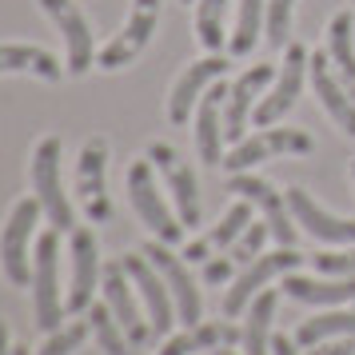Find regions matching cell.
I'll use <instances>...</instances> for the list:
<instances>
[{"instance_id": "cell-6", "label": "cell", "mask_w": 355, "mask_h": 355, "mask_svg": "<svg viewBox=\"0 0 355 355\" xmlns=\"http://www.w3.org/2000/svg\"><path fill=\"white\" fill-rule=\"evenodd\" d=\"M227 192L240 196V200H252V208L272 227V240H279V248H295L300 227H295V216L288 208V192H275V184H268L263 176H252V172H232Z\"/></svg>"}, {"instance_id": "cell-34", "label": "cell", "mask_w": 355, "mask_h": 355, "mask_svg": "<svg viewBox=\"0 0 355 355\" xmlns=\"http://www.w3.org/2000/svg\"><path fill=\"white\" fill-rule=\"evenodd\" d=\"M315 272L323 275H355V243L339 248V252H320L315 256Z\"/></svg>"}, {"instance_id": "cell-10", "label": "cell", "mask_w": 355, "mask_h": 355, "mask_svg": "<svg viewBox=\"0 0 355 355\" xmlns=\"http://www.w3.org/2000/svg\"><path fill=\"white\" fill-rule=\"evenodd\" d=\"M120 263H124L128 279L136 284V291H140V304H144V311H148L152 336L168 339V331H172V323H176L180 315H176V300H172V291H168V284H164V275L156 272V263H152L144 252L120 256Z\"/></svg>"}, {"instance_id": "cell-27", "label": "cell", "mask_w": 355, "mask_h": 355, "mask_svg": "<svg viewBox=\"0 0 355 355\" xmlns=\"http://www.w3.org/2000/svg\"><path fill=\"white\" fill-rule=\"evenodd\" d=\"M263 17H268V0H240L236 4V28L227 36V52L232 56H252L263 33Z\"/></svg>"}, {"instance_id": "cell-2", "label": "cell", "mask_w": 355, "mask_h": 355, "mask_svg": "<svg viewBox=\"0 0 355 355\" xmlns=\"http://www.w3.org/2000/svg\"><path fill=\"white\" fill-rule=\"evenodd\" d=\"M60 156H64L60 136H44V140L33 148L28 180H33V196L40 200V208H44V216H49V224L56 227V232H76V211H72V200H68V192H64Z\"/></svg>"}, {"instance_id": "cell-33", "label": "cell", "mask_w": 355, "mask_h": 355, "mask_svg": "<svg viewBox=\"0 0 355 355\" xmlns=\"http://www.w3.org/2000/svg\"><path fill=\"white\" fill-rule=\"evenodd\" d=\"M268 236H272V227H268V224H256V220H252V224H248V232H243V236L232 243L227 252H232V259H236V263H252L256 256H263L259 248H263V240H268Z\"/></svg>"}, {"instance_id": "cell-13", "label": "cell", "mask_w": 355, "mask_h": 355, "mask_svg": "<svg viewBox=\"0 0 355 355\" xmlns=\"http://www.w3.org/2000/svg\"><path fill=\"white\" fill-rule=\"evenodd\" d=\"M100 288H104V304L112 307V315L120 320V327L128 331V339H132V343H140V347H148L156 336H152L148 311H144V304H140V291H136V284L128 279V272H124V263H120V259L104 268Z\"/></svg>"}, {"instance_id": "cell-31", "label": "cell", "mask_w": 355, "mask_h": 355, "mask_svg": "<svg viewBox=\"0 0 355 355\" xmlns=\"http://www.w3.org/2000/svg\"><path fill=\"white\" fill-rule=\"evenodd\" d=\"M291 12H295V0H268V17H263V33L272 49H284L291 36Z\"/></svg>"}, {"instance_id": "cell-30", "label": "cell", "mask_w": 355, "mask_h": 355, "mask_svg": "<svg viewBox=\"0 0 355 355\" xmlns=\"http://www.w3.org/2000/svg\"><path fill=\"white\" fill-rule=\"evenodd\" d=\"M248 224H252V200H236V204L224 211V220L208 232V243L216 252H227V248L248 232Z\"/></svg>"}, {"instance_id": "cell-17", "label": "cell", "mask_w": 355, "mask_h": 355, "mask_svg": "<svg viewBox=\"0 0 355 355\" xmlns=\"http://www.w3.org/2000/svg\"><path fill=\"white\" fill-rule=\"evenodd\" d=\"M288 208H291V216H295V224L304 227L311 240L327 243V248H352L355 243V220L327 211L323 204H315L311 192H304V188H288Z\"/></svg>"}, {"instance_id": "cell-12", "label": "cell", "mask_w": 355, "mask_h": 355, "mask_svg": "<svg viewBox=\"0 0 355 355\" xmlns=\"http://www.w3.org/2000/svg\"><path fill=\"white\" fill-rule=\"evenodd\" d=\"M300 263H304V256H300L295 248H279V252H272V256H256L252 263H243V272L236 275L232 288L224 291V315L232 320V315L248 311V304L263 291V284H272V279H279V275L295 272Z\"/></svg>"}, {"instance_id": "cell-1", "label": "cell", "mask_w": 355, "mask_h": 355, "mask_svg": "<svg viewBox=\"0 0 355 355\" xmlns=\"http://www.w3.org/2000/svg\"><path fill=\"white\" fill-rule=\"evenodd\" d=\"M128 200L136 216H140V224L164 243H180L184 240V220H180V211L172 208V200H168V188H164L160 180H156V164L148 160H132L128 168Z\"/></svg>"}, {"instance_id": "cell-19", "label": "cell", "mask_w": 355, "mask_h": 355, "mask_svg": "<svg viewBox=\"0 0 355 355\" xmlns=\"http://www.w3.org/2000/svg\"><path fill=\"white\" fill-rule=\"evenodd\" d=\"M227 72V60L224 56H204V60H192V64L184 68L176 76V84H172V96H168V120L172 124H188V116L196 112V104L204 100V92H208L216 80H224Z\"/></svg>"}, {"instance_id": "cell-26", "label": "cell", "mask_w": 355, "mask_h": 355, "mask_svg": "<svg viewBox=\"0 0 355 355\" xmlns=\"http://www.w3.org/2000/svg\"><path fill=\"white\" fill-rule=\"evenodd\" d=\"M84 315H88V327H92V336H96L104 355H148V352H140V343L128 339V331L120 327V320L112 315L108 304H92Z\"/></svg>"}, {"instance_id": "cell-25", "label": "cell", "mask_w": 355, "mask_h": 355, "mask_svg": "<svg viewBox=\"0 0 355 355\" xmlns=\"http://www.w3.org/2000/svg\"><path fill=\"white\" fill-rule=\"evenodd\" d=\"M327 60L339 72L343 88L355 96V20L352 12H336L327 24Z\"/></svg>"}, {"instance_id": "cell-40", "label": "cell", "mask_w": 355, "mask_h": 355, "mask_svg": "<svg viewBox=\"0 0 355 355\" xmlns=\"http://www.w3.org/2000/svg\"><path fill=\"white\" fill-rule=\"evenodd\" d=\"M12 355H33V352H28V343H17V347H12Z\"/></svg>"}, {"instance_id": "cell-43", "label": "cell", "mask_w": 355, "mask_h": 355, "mask_svg": "<svg viewBox=\"0 0 355 355\" xmlns=\"http://www.w3.org/2000/svg\"><path fill=\"white\" fill-rule=\"evenodd\" d=\"M184 4H188V0H184Z\"/></svg>"}, {"instance_id": "cell-18", "label": "cell", "mask_w": 355, "mask_h": 355, "mask_svg": "<svg viewBox=\"0 0 355 355\" xmlns=\"http://www.w3.org/2000/svg\"><path fill=\"white\" fill-rule=\"evenodd\" d=\"M275 80V68L272 64H252L240 80L227 88L224 100V132H227V144H240L248 136V124H252V112L256 104L263 100V88Z\"/></svg>"}, {"instance_id": "cell-16", "label": "cell", "mask_w": 355, "mask_h": 355, "mask_svg": "<svg viewBox=\"0 0 355 355\" xmlns=\"http://www.w3.org/2000/svg\"><path fill=\"white\" fill-rule=\"evenodd\" d=\"M68 252H72V284H68V311H88L92 307V291L104 279L100 268V240L92 227H76L68 232Z\"/></svg>"}, {"instance_id": "cell-8", "label": "cell", "mask_w": 355, "mask_h": 355, "mask_svg": "<svg viewBox=\"0 0 355 355\" xmlns=\"http://www.w3.org/2000/svg\"><path fill=\"white\" fill-rule=\"evenodd\" d=\"M76 196L84 204V216L92 224H108L112 216V196H108V140L92 136L80 144L76 160Z\"/></svg>"}, {"instance_id": "cell-21", "label": "cell", "mask_w": 355, "mask_h": 355, "mask_svg": "<svg viewBox=\"0 0 355 355\" xmlns=\"http://www.w3.org/2000/svg\"><path fill=\"white\" fill-rule=\"evenodd\" d=\"M224 100L227 88H208L204 100L196 104V152L204 164H224V144H227V132H224Z\"/></svg>"}, {"instance_id": "cell-9", "label": "cell", "mask_w": 355, "mask_h": 355, "mask_svg": "<svg viewBox=\"0 0 355 355\" xmlns=\"http://www.w3.org/2000/svg\"><path fill=\"white\" fill-rule=\"evenodd\" d=\"M144 156L156 164V172H160L164 188L172 196V204H176L184 227H188V232L200 227V184H196V172L188 168V160H184L172 144H164V140H152Z\"/></svg>"}, {"instance_id": "cell-41", "label": "cell", "mask_w": 355, "mask_h": 355, "mask_svg": "<svg viewBox=\"0 0 355 355\" xmlns=\"http://www.w3.org/2000/svg\"><path fill=\"white\" fill-rule=\"evenodd\" d=\"M216 355H236V347H220V352H216Z\"/></svg>"}, {"instance_id": "cell-29", "label": "cell", "mask_w": 355, "mask_h": 355, "mask_svg": "<svg viewBox=\"0 0 355 355\" xmlns=\"http://www.w3.org/2000/svg\"><path fill=\"white\" fill-rule=\"evenodd\" d=\"M227 8H232V0H196V33H200V44H204L208 52L224 49Z\"/></svg>"}, {"instance_id": "cell-4", "label": "cell", "mask_w": 355, "mask_h": 355, "mask_svg": "<svg viewBox=\"0 0 355 355\" xmlns=\"http://www.w3.org/2000/svg\"><path fill=\"white\" fill-rule=\"evenodd\" d=\"M40 200L36 196H24L12 204L8 211V224L0 232V268L8 275V284H17V288H28L33 284V256H28V243L36 236V224H40Z\"/></svg>"}, {"instance_id": "cell-11", "label": "cell", "mask_w": 355, "mask_h": 355, "mask_svg": "<svg viewBox=\"0 0 355 355\" xmlns=\"http://www.w3.org/2000/svg\"><path fill=\"white\" fill-rule=\"evenodd\" d=\"M307 60H311V56H307L304 44H288V49H284V68L275 72L272 92H263V100H259L256 112H252V124H256V128H272L275 120H284V116L295 108V100L304 92V76L311 72Z\"/></svg>"}, {"instance_id": "cell-3", "label": "cell", "mask_w": 355, "mask_h": 355, "mask_svg": "<svg viewBox=\"0 0 355 355\" xmlns=\"http://www.w3.org/2000/svg\"><path fill=\"white\" fill-rule=\"evenodd\" d=\"M33 307H36V323L44 331L64 327V311L68 300H60V232L52 227L44 236H36L33 248Z\"/></svg>"}, {"instance_id": "cell-42", "label": "cell", "mask_w": 355, "mask_h": 355, "mask_svg": "<svg viewBox=\"0 0 355 355\" xmlns=\"http://www.w3.org/2000/svg\"><path fill=\"white\" fill-rule=\"evenodd\" d=\"M352 184H355V160H352Z\"/></svg>"}, {"instance_id": "cell-7", "label": "cell", "mask_w": 355, "mask_h": 355, "mask_svg": "<svg viewBox=\"0 0 355 355\" xmlns=\"http://www.w3.org/2000/svg\"><path fill=\"white\" fill-rule=\"evenodd\" d=\"M144 256L156 263V272L164 275V284L172 291V300H176V315L184 327H196V323H204V300H200V288H196L192 272H188V259L176 256L172 252V243L164 240H152L144 243Z\"/></svg>"}, {"instance_id": "cell-37", "label": "cell", "mask_w": 355, "mask_h": 355, "mask_svg": "<svg viewBox=\"0 0 355 355\" xmlns=\"http://www.w3.org/2000/svg\"><path fill=\"white\" fill-rule=\"evenodd\" d=\"M211 252H216V248H211V243H208V236H204V240H192L188 248H184V252H180V256L188 259V263H208V259H211Z\"/></svg>"}, {"instance_id": "cell-14", "label": "cell", "mask_w": 355, "mask_h": 355, "mask_svg": "<svg viewBox=\"0 0 355 355\" xmlns=\"http://www.w3.org/2000/svg\"><path fill=\"white\" fill-rule=\"evenodd\" d=\"M156 20H160V0H136V4H132V17L124 20V28L100 49L96 64L104 68V72H116V68L132 64V60L148 49V40L156 33Z\"/></svg>"}, {"instance_id": "cell-38", "label": "cell", "mask_w": 355, "mask_h": 355, "mask_svg": "<svg viewBox=\"0 0 355 355\" xmlns=\"http://www.w3.org/2000/svg\"><path fill=\"white\" fill-rule=\"evenodd\" d=\"M272 355H300V347L291 336H272Z\"/></svg>"}, {"instance_id": "cell-24", "label": "cell", "mask_w": 355, "mask_h": 355, "mask_svg": "<svg viewBox=\"0 0 355 355\" xmlns=\"http://www.w3.org/2000/svg\"><path fill=\"white\" fill-rule=\"evenodd\" d=\"M272 320H275V291H259L243 311L240 352L243 355H272Z\"/></svg>"}, {"instance_id": "cell-22", "label": "cell", "mask_w": 355, "mask_h": 355, "mask_svg": "<svg viewBox=\"0 0 355 355\" xmlns=\"http://www.w3.org/2000/svg\"><path fill=\"white\" fill-rule=\"evenodd\" d=\"M284 295L300 300V304L311 307H339L355 300V275H327V279H315V275H284Z\"/></svg>"}, {"instance_id": "cell-36", "label": "cell", "mask_w": 355, "mask_h": 355, "mask_svg": "<svg viewBox=\"0 0 355 355\" xmlns=\"http://www.w3.org/2000/svg\"><path fill=\"white\" fill-rule=\"evenodd\" d=\"M232 263H236L232 256H224V259L211 256L208 263H204V279H208V284H224V279H232Z\"/></svg>"}, {"instance_id": "cell-20", "label": "cell", "mask_w": 355, "mask_h": 355, "mask_svg": "<svg viewBox=\"0 0 355 355\" xmlns=\"http://www.w3.org/2000/svg\"><path fill=\"white\" fill-rule=\"evenodd\" d=\"M307 68H311V88H315V96H320L323 112L339 124V132H347L355 140V96L343 88V80H339L336 72H331L327 52H315V56L307 60Z\"/></svg>"}, {"instance_id": "cell-15", "label": "cell", "mask_w": 355, "mask_h": 355, "mask_svg": "<svg viewBox=\"0 0 355 355\" xmlns=\"http://www.w3.org/2000/svg\"><path fill=\"white\" fill-rule=\"evenodd\" d=\"M40 8L49 12V20L56 24V33L64 40L68 52V76H84L92 60H96V36L92 24L84 20V12L76 8V0H40Z\"/></svg>"}, {"instance_id": "cell-5", "label": "cell", "mask_w": 355, "mask_h": 355, "mask_svg": "<svg viewBox=\"0 0 355 355\" xmlns=\"http://www.w3.org/2000/svg\"><path fill=\"white\" fill-rule=\"evenodd\" d=\"M315 140L304 128H259L256 136H243L240 144H232L220 168L227 172H252L256 164L275 160V156H311Z\"/></svg>"}, {"instance_id": "cell-35", "label": "cell", "mask_w": 355, "mask_h": 355, "mask_svg": "<svg viewBox=\"0 0 355 355\" xmlns=\"http://www.w3.org/2000/svg\"><path fill=\"white\" fill-rule=\"evenodd\" d=\"M307 355H355V336H343V339H327V343H315V347H307Z\"/></svg>"}, {"instance_id": "cell-32", "label": "cell", "mask_w": 355, "mask_h": 355, "mask_svg": "<svg viewBox=\"0 0 355 355\" xmlns=\"http://www.w3.org/2000/svg\"><path fill=\"white\" fill-rule=\"evenodd\" d=\"M88 320H76V323H64V327H56V331H49V339H44V347L36 355H72L76 347H80L84 339H88Z\"/></svg>"}, {"instance_id": "cell-23", "label": "cell", "mask_w": 355, "mask_h": 355, "mask_svg": "<svg viewBox=\"0 0 355 355\" xmlns=\"http://www.w3.org/2000/svg\"><path fill=\"white\" fill-rule=\"evenodd\" d=\"M8 72H24V76H40L44 84H60L68 68L40 44H0V76Z\"/></svg>"}, {"instance_id": "cell-28", "label": "cell", "mask_w": 355, "mask_h": 355, "mask_svg": "<svg viewBox=\"0 0 355 355\" xmlns=\"http://www.w3.org/2000/svg\"><path fill=\"white\" fill-rule=\"evenodd\" d=\"M343 336H355V311H323V315L304 320V327L295 331V343L300 347H315V343L343 339Z\"/></svg>"}, {"instance_id": "cell-39", "label": "cell", "mask_w": 355, "mask_h": 355, "mask_svg": "<svg viewBox=\"0 0 355 355\" xmlns=\"http://www.w3.org/2000/svg\"><path fill=\"white\" fill-rule=\"evenodd\" d=\"M0 355H12V343H8V323L0 320Z\"/></svg>"}]
</instances>
